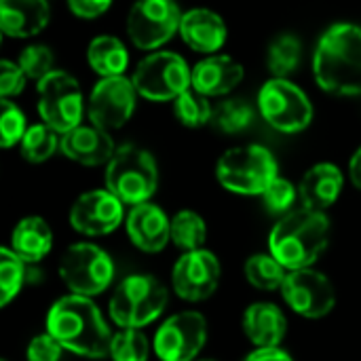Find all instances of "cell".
Segmentation results:
<instances>
[{
    "mask_svg": "<svg viewBox=\"0 0 361 361\" xmlns=\"http://www.w3.org/2000/svg\"><path fill=\"white\" fill-rule=\"evenodd\" d=\"M47 332L57 338L66 351L87 360L108 357L114 336L97 305L80 294L63 296L49 309Z\"/></svg>",
    "mask_w": 361,
    "mask_h": 361,
    "instance_id": "obj_1",
    "label": "cell"
},
{
    "mask_svg": "<svg viewBox=\"0 0 361 361\" xmlns=\"http://www.w3.org/2000/svg\"><path fill=\"white\" fill-rule=\"evenodd\" d=\"M317 85L332 95L361 93V27L355 23L332 25L317 42L313 55Z\"/></svg>",
    "mask_w": 361,
    "mask_h": 361,
    "instance_id": "obj_2",
    "label": "cell"
},
{
    "mask_svg": "<svg viewBox=\"0 0 361 361\" xmlns=\"http://www.w3.org/2000/svg\"><path fill=\"white\" fill-rule=\"evenodd\" d=\"M330 243V220L324 212L296 209L286 214L269 235L271 254L288 269H311Z\"/></svg>",
    "mask_w": 361,
    "mask_h": 361,
    "instance_id": "obj_3",
    "label": "cell"
},
{
    "mask_svg": "<svg viewBox=\"0 0 361 361\" xmlns=\"http://www.w3.org/2000/svg\"><path fill=\"white\" fill-rule=\"evenodd\" d=\"M167 300V288L157 277L129 275L114 288L108 311L118 328L142 330L161 317Z\"/></svg>",
    "mask_w": 361,
    "mask_h": 361,
    "instance_id": "obj_4",
    "label": "cell"
},
{
    "mask_svg": "<svg viewBox=\"0 0 361 361\" xmlns=\"http://www.w3.org/2000/svg\"><path fill=\"white\" fill-rule=\"evenodd\" d=\"M159 169L154 157L135 146L123 144L114 150L106 169V188L127 205L148 203L157 192Z\"/></svg>",
    "mask_w": 361,
    "mask_h": 361,
    "instance_id": "obj_5",
    "label": "cell"
},
{
    "mask_svg": "<svg viewBox=\"0 0 361 361\" xmlns=\"http://www.w3.org/2000/svg\"><path fill=\"white\" fill-rule=\"evenodd\" d=\"M220 184L237 195H262L277 178L275 157L258 144L231 148L216 167Z\"/></svg>",
    "mask_w": 361,
    "mask_h": 361,
    "instance_id": "obj_6",
    "label": "cell"
},
{
    "mask_svg": "<svg viewBox=\"0 0 361 361\" xmlns=\"http://www.w3.org/2000/svg\"><path fill=\"white\" fill-rule=\"evenodd\" d=\"M59 277L72 294L91 298L110 288L114 262L95 243H74L59 260Z\"/></svg>",
    "mask_w": 361,
    "mask_h": 361,
    "instance_id": "obj_7",
    "label": "cell"
},
{
    "mask_svg": "<svg viewBox=\"0 0 361 361\" xmlns=\"http://www.w3.org/2000/svg\"><path fill=\"white\" fill-rule=\"evenodd\" d=\"M135 91L150 102H169L180 97L192 85V70L178 53L159 51L144 57L133 74Z\"/></svg>",
    "mask_w": 361,
    "mask_h": 361,
    "instance_id": "obj_8",
    "label": "cell"
},
{
    "mask_svg": "<svg viewBox=\"0 0 361 361\" xmlns=\"http://www.w3.org/2000/svg\"><path fill=\"white\" fill-rule=\"evenodd\" d=\"M262 118L281 133H298L313 121V106L302 89L288 78H271L258 93Z\"/></svg>",
    "mask_w": 361,
    "mask_h": 361,
    "instance_id": "obj_9",
    "label": "cell"
},
{
    "mask_svg": "<svg viewBox=\"0 0 361 361\" xmlns=\"http://www.w3.org/2000/svg\"><path fill=\"white\" fill-rule=\"evenodd\" d=\"M38 112L61 135L78 127L82 118V91L76 78L68 72L53 70L38 80Z\"/></svg>",
    "mask_w": 361,
    "mask_h": 361,
    "instance_id": "obj_10",
    "label": "cell"
},
{
    "mask_svg": "<svg viewBox=\"0 0 361 361\" xmlns=\"http://www.w3.org/2000/svg\"><path fill=\"white\" fill-rule=\"evenodd\" d=\"M182 13L173 0H137L127 17V32L137 49L152 51L163 47L180 32Z\"/></svg>",
    "mask_w": 361,
    "mask_h": 361,
    "instance_id": "obj_11",
    "label": "cell"
},
{
    "mask_svg": "<svg viewBox=\"0 0 361 361\" xmlns=\"http://www.w3.org/2000/svg\"><path fill=\"white\" fill-rule=\"evenodd\" d=\"M207 341V319L199 311L171 315L154 334L152 349L161 361H195Z\"/></svg>",
    "mask_w": 361,
    "mask_h": 361,
    "instance_id": "obj_12",
    "label": "cell"
},
{
    "mask_svg": "<svg viewBox=\"0 0 361 361\" xmlns=\"http://www.w3.org/2000/svg\"><path fill=\"white\" fill-rule=\"evenodd\" d=\"M279 292L288 307L305 319H322L336 307V290L332 281L313 267L290 271Z\"/></svg>",
    "mask_w": 361,
    "mask_h": 361,
    "instance_id": "obj_13",
    "label": "cell"
},
{
    "mask_svg": "<svg viewBox=\"0 0 361 361\" xmlns=\"http://www.w3.org/2000/svg\"><path fill=\"white\" fill-rule=\"evenodd\" d=\"M222 269L218 258L209 250L184 252L171 271L173 292L188 302H201L209 298L220 286Z\"/></svg>",
    "mask_w": 361,
    "mask_h": 361,
    "instance_id": "obj_14",
    "label": "cell"
},
{
    "mask_svg": "<svg viewBox=\"0 0 361 361\" xmlns=\"http://www.w3.org/2000/svg\"><path fill=\"white\" fill-rule=\"evenodd\" d=\"M135 87L133 80L125 76L102 78L89 97V118L91 125L112 131L123 127L135 110Z\"/></svg>",
    "mask_w": 361,
    "mask_h": 361,
    "instance_id": "obj_15",
    "label": "cell"
},
{
    "mask_svg": "<svg viewBox=\"0 0 361 361\" xmlns=\"http://www.w3.org/2000/svg\"><path fill=\"white\" fill-rule=\"evenodd\" d=\"M123 201L106 190H91L80 195L70 209V224L80 235L102 237L116 231L123 222Z\"/></svg>",
    "mask_w": 361,
    "mask_h": 361,
    "instance_id": "obj_16",
    "label": "cell"
},
{
    "mask_svg": "<svg viewBox=\"0 0 361 361\" xmlns=\"http://www.w3.org/2000/svg\"><path fill=\"white\" fill-rule=\"evenodd\" d=\"M127 235L137 250L157 254L165 250L167 241L171 239V220L159 205L140 203L127 214Z\"/></svg>",
    "mask_w": 361,
    "mask_h": 361,
    "instance_id": "obj_17",
    "label": "cell"
},
{
    "mask_svg": "<svg viewBox=\"0 0 361 361\" xmlns=\"http://www.w3.org/2000/svg\"><path fill=\"white\" fill-rule=\"evenodd\" d=\"M59 148L68 159L89 167L108 163L116 150L108 131L95 125H78L70 129L68 133L61 135Z\"/></svg>",
    "mask_w": 361,
    "mask_h": 361,
    "instance_id": "obj_18",
    "label": "cell"
},
{
    "mask_svg": "<svg viewBox=\"0 0 361 361\" xmlns=\"http://www.w3.org/2000/svg\"><path fill=\"white\" fill-rule=\"evenodd\" d=\"M243 80V66L228 55H209L192 68V89L205 97H220Z\"/></svg>",
    "mask_w": 361,
    "mask_h": 361,
    "instance_id": "obj_19",
    "label": "cell"
},
{
    "mask_svg": "<svg viewBox=\"0 0 361 361\" xmlns=\"http://www.w3.org/2000/svg\"><path fill=\"white\" fill-rule=\"evenodd\" d=\"M180 36L192 51L212 55L226 42V23L209 8H190L182 15Z\"/></svg>",
    "mask_w": 361,
    "mask_h": 361,
    "instance_id": "obj_20",
    "label": "cell"
},
{
    "mask_svg": "<svg viewBox=\"0 0 361 361\" xmlns=\"http://www.w3.org/2000/svg\"><path fill=\"white\" fill-rule=\"evenodd\" d=\"M343 173L332 163H319L313 165L298 186V197L302 201V207L313 212H326L336 203V199L343 192Z\"/></svg>",
    "mask_w": 361,
    "mask_h": 361,
    "instance_id": "obj_21",
    "label": "cell"
},
{
    "mask_svg": "<svg viewBox=\"0 0 361 361\" xmlns=\"http://www.w3.org/2000/svg\"><path fill=\"white\" fill-rule=\"evenodd\" d=\"M243 332L258 349L279 347L288 334V319L273 302H254L243 313Z\"/></svg>",
    "mask_w": 361,
    "mask_h": 361,
    "instance_id": "obj_22",
    "label": "cell"
},
{
    "mask_svg": "<svg viewBox=\"0 0 361 361\" xmlns=\"http://www.w3.org/2000/svg\"><path fill=\"white\" fill-rule=\"evenodd\" d=\"M49 17L47 0H0V27L6 36H36L47 27Z\"/></svg>",
    "mask_w": 361,
    "mask_h": 361,
    "instance_id": "obj_23",
    "label": "cell"
},
{
    "mask_svg": "<svg viewBox=\"0 0 361 361\" xmlns=\"http://www.w3.org/2000/svg\"><path fill=\"white\" fill-rule=\"evenodd\" d=\"M53 247V233L49 228V224L38 218V216H30L23 218L11 235V250L23 258L27 264H36L40 262Z\"/></svg>",
    "mask_w": 361,
    "mask_h": 361,
    "instance_id": "obj_24",
    "label": "cell"
},
{
    "mask_svg": "<svg viewBox=\"0 0 361 361\" xmlns=\"http://www.w3.org/2000/svg\"><path fill=\"white\" fill-rule=\"evenodd\" d=\"M89 66L102 76H123L129 66V53L125 44L114 36H97L91 40L87 51Z\"/></svg>",
    "mask_w": 361,
    "mask_h": 361,
    "instance_id": "obj_25",
    "label": "cell"
},
{
    "mask_svg": "<svg viewBox=\"0 0 361 361\" xmlns=\"http://www.w3.org/2000/svg\"><path fill=\"white\" fill-rule=\"evenodd\" d=\"M243 271H245L247 283L262 292L281 290V286L290 273L273 254H256V256L247 258Z\"/></svg>",
    "mask_w": 361,
    "mask_h": 361,
    "instance_id": "obj_26",
    "label": "cell"
},
{
    "mask_svg": "<svg viewBox=\"0 0 361 361\" xmlns=\"http://www.w3.org/2000/svg\"><path fill=\"white\" fill-rule=\"evenodd\" d=\"M207 239L205 220L190 209H182L171 218V241L182 252L201 250Z\"/></svg>",
    "mask_w": 361,
    "mask_h": 361,
    "instance_id": "obj_27",
    "label": "cell"
},
{
    "mask_svg": "<svg viewBox=\"0 0 361 361\" xmlns=\"http://www.w3.org/2000/svg\"><path fill=\"white\" fill-rule=\"evenodd\" d=\"M300 55H302V44H300L298 36L279 34L269 44V57H267L269 70L275 74V78H286L288 74H292L298 68Z\"/></svg>",
    "mask_w": 361,
    "mask_h": 361,
    "instance_id": "obj_28",
    "label": "cell"
},
{
    "mask_svg": "<svg viewBox=\"0 0 361 361\" xmlns=\"http://www.w3.org/2000/svg\"><path fill=\"white\" fill-rule=\"evenodd\" d=\"M27 262L11 247L0 250V307H6L27 281Z\"/></svg>",
    "mask_w": 361,
    "mask_h": 361,
    "instance_id": "obj_29",
    "label": "cell"
},
{
    "mask_svg": "<svg viewBox=\"0 0 361 361\" xmlns=\"http://www.w3.org/2000/svg\"><path fill=\"white\" fill-rule=\"evenodd\" d=\"M57 146H59L57 131L53 127H49L47 123L30 127L25 131V135L21 137V154L30 163H42V161L51 159L55 154Z\"/></svg>",
    "mask_w": 361,
    "mask_h": 361,
    "instance_id": "obj_30",
    "label": "cell"
},
{
    "mask_svg": "<svg viewBox=\"0 0 361 361\" xmlns=\"http://www.w3.org/2000/svg\"><path fill=\"white\" fill-rule=\"evenodd\" d=\"M254 121V110L241 99H226L214 108L212 125L222 133H241Z\"/></svg>",
    "mask_w": 361,
    "mask_h": 361,
    "instance_id": "obj_31",
    "label": "cell"
},
{
    "mask_svg": "<svg viewBox=\"0 0 361 361\" xmlns=\"http://www.w3.org/2000/svg\"><path fill=\"white\" fill-rule=\"evenodd\" d=\"M173 112H176V118L184 127H203V125L212 123L214 108L209 106L205 95H201L199 91L188 89L180 97H176Z\"/></svg>",
    "mask_w": 361,
    "mask_h": 361,
    "instance_id": "obj_32",
    "label": "cell"
},
{
    "mask_svg": "<svg viewBox=\"0 0 361 361\" xmlns=\"http://www.w3.org/2000/svg\"><path fill=\"white\" fill-rule=\"evenodd\" d=\"M150 343L142 330H125L112 336L110 360L112 361H148Z\"/></svg>",
    "mask_w": 361,
    "mask_h": 361,
    "instance_id": "obj_33",
    "label": "cell"
},
{
    "mask_svg": "<svg viewBox=\"0 0 361 361\" xmlns=\"http://www.w3.org/2000/svg\"><path fill=\"white\" fill-rule=\"evenodd\" d=\"M25 116L23 112L8 99H2V114H0V144L2 148H11L25 135Z\"/></svg>",
    "mask_w": 361,
    "mask_h": 361,
    "instance_id": "obj_34",
    "label": "cell"
},
{
    "mask_svg": "<svg viewBox=\"0 0 361 361\" xmlns=\"http://www.w3.org/2000/svg\"><path fill=\"white\" fill-rule=\"evenodd\" d=\"M19 66L27 74V78L42 80L53 72V53L44 44H32L25 47L19 55Z\"/></svg>",
    "mask_w": 361,
    "mask_h": 361,
    "instance_id": "obj_35",
    "label": "cell"
},
{
    "mask_svg": "<svg viewBox=\"0 0 361 361\" xmlns=\"http://www.w3.org/2000/svg\"><path fill=\"white\" fill-rule=\"evenodd\" d=\"M296 188L290 180L286 178H275L269 188L262 192V199H264V205L271 214H290L294 201H296Z\"/></svg>",
    "mask_w": 361,
    "mask_h": 361,
    "instance_id": "obj_36",
    "label": "cell"
},
{
    "mask_svg": "<svg viewBox=\"0 0 361 361\" xmlns=\"http://www.w3.org/2000/svg\"><path fill=\"white\" fill-rule=\"evenodd\" d=\"M27 80V74L19 63H13L8 59L0 61V95L2 99H8L11 95H17L23 91Z\"/></svg>",
    "mask_w": 361,
    "mask_h": 361,
    "instance_id": "obj_37",
    "label": "cell"
},
{
    "mask_svg": "<svg viewBox=\"0 0 361 361\" xmlns=\"http://www.w3.org/2000/svg\"><path fill=\"white\" fill-rule=\"evenodd\" d=\"M63 353V347L53 338L49 332L34 336L25 349V360L27 361H59Z\"/></svg>",
    "mask_w": 361,
    "mask_h": 361,
    "instance_id": "obj_38",
    "label": "cell"
},
{
    "mask_svg": "<svg viewBox=\"0 0 361 361\" xmlns=\"http://www.w3.org/2000/svg\"><path fill=\"white\" fill-rule=\"evenodd\" d=\"M112 0H68L70 11L82 19H95L110 8Z\"/></svg>",
    "mask_w": 361,
    "mask_h": 361,
    "instance_id": "obj_39",
    "label": "cell"
},
{
    "mask_svg": "<svg viewBox=\"0 0 361 361\" xmlns=\"http://www.w3.org/2000/svg\"><path fill=\"white\" fill-rule=\"evenodd\" d=\"M243 361H294L290 353H286L279 347H267V349H256L250 353Z\"/></svg>",
    "mask_w": 361,
    "mask_h": 361,
    "instance_id": "obj_40",
    "label": "cell"
},
{
    "mask_svg": "<svg viewBox=\"0 0 361 361\" xmlns=\"http://www.w3.org/2000/svg\"><path fill=\"white\" fill-rule=\"evenodd\" d=\"M349 178L351 182L355 184V188L361 190V148L351 157V163H349Z\"/></svg>",
    "mask_w": 361,
    "mask_h": 361,
    "instance_id": "obj_41",
    "label": "cell"
},
{
    "mask_svg": "<svg viewBox=\"0 0 361 361\" xmlns=\"http://www.w3.org/2000/svg\"><path fill=\"white\" fill-rule=\"evenodd\" d=\"M2 361H6V360H2Z\"/></svg>",
    "mask_w": 361,
    "mask_h": 361,
    "instance_id": "obj_42",
    "label": "cell"
}]
</instances>
